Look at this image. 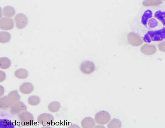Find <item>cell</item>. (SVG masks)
I'll return each instance as SVG.
<instances>
[{
  "instance_id": "1",
  "label": "cell",
  "mask_w": 165,
  "mask_h": 128,
  "mask_svg": "<svg viewBox=\"0 0 165 128\" xmlns=\"http://www.w3.org/2000/svg\"><path fill=\"white\" fill-rule=\"evenodd\" d=\"M165 39V27L156 31H148L143 37V40L147 43L152 41H160Z\"/></svg>"
},
{
  "instance_id": "2",
  "label": "cell",
  "mask_w": 165,
  "mask_h": 128,
  "mask_svg": "<svg viewBox=\"0 0 165 128\" xmlns=\"http://www.w3.org/2000/svg\"><path fill=\"white\" fill-rule=\"evenodd\" d=\"M18 116L23 125H31L34 122V118L33 115L27 110L19 113Z\"/></svg>"
},
{
  "instance_id": "3",
  "label": "cell",
  "mask_w": 165,
  "mask_h": 128,
  "mask_svg": "<svg viewBox=\"0 0 165 128\" xmlns=\"http://www.w3.org/2000/svg\"><path fill=\"white\" fill-rule=\"evenodd\" d=\"M111 118V116L108 112L101 111L96 114L95 120L97 123L101 125H104L110 121Z\"/></svg>"
},
{
  "instance_id": "4",
  "label": "cell",
  "mask_w": 165,
  "mask_h": 128,
  "mask_svg": "<svg viewBox=\"0 0 165 128\" xmlns=\"http://www.w3.org/2000/svg\"><path fill=\"white\" fill-rule=\"evenodd\" d=\"M80 68L81 71L83 73L89 74L95 71L96 66L92 62L85 61L81 63Z\"/></svg>"
},
{
  "instance_id": "5",
  "label": "cell",
  "mask_w": 165,
  "mask_h": 128,
  "mask_svg": "<svg viewBox=\"0 0 165 128\" xmlns=\"http://www.w3.org/2000/svg\"><path fill=\"white\" fill-rule=\"evenodd\" d=\"M54 118L50 114L44 113L40 114L37 117V121L43 125H50L54 122Z\"/></svg>"
},
{
  "instance_id": "6",
  "label": "cell",
  "mask_w": 165,
  "mask_h": 128,
  "mask_svg": "<svg viewBox=\"0 0 165 128\" xmlns=\"http://www.w3.org/2000/svg\"><path fill=\"white\" fill-rule=\"evenodd\" d=\"M16 26L19 29H23L27 25L28 21L27 16L24 14L20 13L17 14L14 17Z\"/></svg>"
},
{
  "instance_id": "7",
  "label": "cell",
  "mask_w": 165,
  "mask_h": 128,
  "mask_svg": "<svg viewBox=\"0 0 165 128\" xmlns=\"http://www.w3.org/2000/svg\"><path fill=\"white\" fill-rule=\"evenodd\" d=\"M128 40L130 44L135 47H138L143 43L140 37L137 34L133 32H130L128 34Z\"/></svg>"
},
{
  "instance_id": "8",
  "label": "cell",
  "mask_w": 165,
  "mask_h": 128,
  "mask_svg": "<svg viewBox=\"0 0 165 128\" xmlns=\"http://www.w3.org/2000/svg\"><path fill=\"white\" fill-rule=\"evenodd\" d=\"M10 108L12 114L17 115L23 111H26L27 107L24 103L19 101L12 104Z\"/></svg>"
},
{
  "instance_id": "9",
  "label": "cell",
  "mask_w": 165,
  "mask_h": 128,
  "mask_svg": "<svg viewBox=\"0 0 165 128\" xmlns=\"http://www.w3.org/2000/svg\"><path fill=\"white\" fill-rule=\"evenodd\" d=\"M0 25L1 28L2 30H11L14 26V21L11 18L3 17L1 20Z\"/></svg>"
},
{
  "instance_id": "10",
  "label": "cell",
  "mask_w": 165,
  "mask_h": 128,
  "mask_svg": "<svg viewBox=\"0 0 165 128\" xmlns=\"http://www.w3.org/2000/svg\"><path fill=\"white\" fill-rule=\"evenodd\" d=\"M34 89V86L30 82H23L19 87L20 91L23 94H28L32 93Z\"/></svg>"
},
{
  "instance_id": "11",
  "label": "cell",
  "mask_w": 165,
  "mask_h": 128,
  "mask_svg": "<svg viewBox=\"0 0 165 128\" xmlns=\"http://www.w3.org/2000/svg\"><path fill=\"white\" fill-rule=\"evenodd\" d=\"M141 51L145 55H152L156 53L157 49L154 45L145 44L141 47Z\"/></svg>"
},
{
  "instance_id": "12",
  "label": "cell",
  "mask_w": 165,
  "mask_h": 128,
  "mask_svg": "<svg viewBox=\"0 0 165 128\" xmlns=\"http://www.w3.org/2000/svg\"><path fill=\"white\" fill-rule=\"evenodd\" d=\"M95 122L94 119L91 117H87L82 120L81 125L83 128H92L95 126Z\"/></svg>"
},
{
  "instance_id": "13",
  "label": "cell",
  "mask_w": 165,
  "mask_h": 128,
  "mask_svg": "<svg viewBox=\"0 0 165 128\" xmlns=\"http://www.w3.org/2000/svg\"><path fill=\"white\" fill-rule=\"evenodd\" d=\"M7 96L12 104L20 101L21 96L17 90H14L11 91L8 94Z\"/></svg>"
},
{
  "instance_id": "14",
  "label": "cell",
  "mask_w": 165,
  "mask_h": 128,
  "mask_svg": "<svg viewBox=\"0 0 165 128\" xmlns=\"http://www.w3.org/2000/svg\"><path fill=\"white\" fill-rule=\"evenodd\" d=\"M12 105L7 96H4L0 99V108L1 109L6 110L10 108Z\"/></svg>"
},
{
  "instance_id": "15",
  "label": "cell",
  "mask_w": 165,
  "mask_h": 128,
  "mask_svg": "<svg viewBox=\"0 0 165 128\" xmlns=\"http://www.w3.org/2000/svg\"><path fill=\"white\" fill-rule=\"evenodd\" d=\"M14 75L18 79H24L28 77V73L26 69L21 68L15 71Z\"/></svg>"
},
{
  "instance_id": "16",
  "label": "cell",
  "mask_w": 165,
  "mask_h": 128,
  "mask_svg": "<svg viewBox=\"0 0 165 128\" xmlns=\"http://www.w3.org/2000/svg\"><path fill=\"white\" fill-rule=\"evenodd\" d=\"M4 16L7 17H11L15 14V11L13 7L11 6L5 7L3 9Z\"/></svg>"
},
{
  "instance_id": "17",
  "label": "cell",
  "mask_w": 165,
  "mask_h": 128,
  "mask_svg": "<svg viewBox=\"0 0 165 128\" xmlns=\"http://www.w3.org/2000/svg\"><path fill=\"white\" fill-rule=\"evenodd\" d=\"M11 65V60L7 57H2L0 58V67L3 69H8Z\"/></svg>"
},
{
  "instance_id": "18",
  "label": "cell",
  "mask_w": 165,
  "mask_h": 128,
  "mask_svg": "<svg viewBox=\"0 0 165 128\" xmlns=\"http://www.w3.org/2000/svg\"><path fill=\"white\" fill-rule=\"evenodd\" d=\"M48 108L50 111L53 113L56 112L60 109L61 104L59 101H52L49 104Z\"/></svg>"
},
{
  "instance_id": "19",
  "label": "cell",
  "mask_w": 165,
  "mask_h": 128,
  "mask_svg": "<svg viewBox=\"0 0 165 128\" xmlns=\"http://www.w3.org/2000/svg\"><path fill=\"white\" fill-rule=\"evenodd\" d=\"M152 17V12L150 10L145 11L142 17L141 22L145 26L147 27V22L149 19Z\"/></svg>"
},
{
  "instance_id": "20",
  "label": "cell",
  "mask_w": 165,
  "mask_h": 128,
  "mask_svg": "<svg viewBox=\"0 0 165 128\" xmlns=\"http://www.w3.org/2000/svg\"><path fill=\"white\" fill-rule=\"evenodd\" d=\"M14 126L13 122L7 119H1L0 120V128H14Z\"/></svg>"
},
{
  "instance_id": "21",
  "label": "cell",
  "mask_w": 165,
  "mask_h": 128,
  "mask_svg": "<svg viewBox=\"0 0 165 128\" xmlns=\"http://www.w3.org/2000/svg\"><path fill=\"white\" fill-rule=\"evenodd\" d=\"M28 101L29 104L32 106H35L40 104L41 99L39 96L33 95L28 97Z\"/></svg>"
},
{
  "instance_id": "22",
  "label": "cell",
  "mask_w": 165,
  "mask_h": 128,
  "mask_svg": "<svg viewBox=\"0 0 165 128\" xmlns=\"http://www.w3.org/2000/svg\"><path fill=\"white\" fill-rule=\"evenodd\" d=\"M11 39V35L8 32H2L0 33V42L2 43L8 42Z\"/></svg>"
},
{
  "instance_id": "23",
  "label": "cell",
  "mask_w": 165,
  "mask_h": 128,
  "mask_svg": "<svg viewBox=\"0 0 165 128\" xmlns=\"http://www.w3.org/2000/svg\"><path fill=\"white\" fill-rule=\"evenodd\" d=\"M122 127V123L120 120L118 119L114 118L107 125L109 128H120Z\"/></svg>"
},
{
  "instance_id": "24",
  "label": "cell",
  "mask_w": 165,
  "mask_h": 128,
  "mask_svg": "<svg viewBox=\"0 0 165 128\" xmlns=\"http://www.w3.org/2000/svg\"><path fill=\"white\" fill-rule=\"evenodd\" d=\"M162 3V0H144L142 4L145 6H156Z\"/></svg>"
},
{
  "instance_id": "25",
  "label": "cell",
  "mask_w": 165,
  "mask_h": 128,
  "mask_svg": "<svg viewBox=\"0 0 165 128\" xmlns=\"http://www.w3.org/2000/svg\"><path fill=\"white\" fill-rule=\"evenodd\" d=\"M154 17L160 21L164 26H165V12L158 11L155 13Z\"/></svg>"
},
{
  "instance_id": "26",
  "label": "cell",
  "mask_w": 165,
  "mask_h": 128,
  "mask_svg": "<svg viewBox=\"0 0 165 128\" xmlns=\"http://www.w3.org/2000/svg\"><path fill=\"white\" fill-rule=\"evenodd\" d=\"M148 25L151 28H154L158 25V22L154 18H152L149 20Z\"/></svg>"
},
{
  "instance_id": "27",
  "label": "cell",
  "mask_w": 165,
  "mask_h": 128,
  "mask_svg": "<svg viewBox=\"0 0 165 128\" xmlns=\"http://www.w3.org/2000/svg\"><path fill=\"white\" fill-rule=\"evenodd\" d=\"M158 48L161 51L165 52V41L159 44L158 45Z\"/></svg>"
},
{
  "instance_id": "28",
  "label": "cell",
  "mask_w": 165,
  "mask_h": 128,
  "mask_svg": "<svg viewBox=\"0 0 165 128\" xmlns=\"http://www.w3.org/2000/svg\"><path fill=\"white\" fill-rule=\"evenodd\" d=\"M1 74V78H0V82H2L4 81L6 78V74L5 72L2 71H0Z\"/></svg>"
},
{
  "instance_id": "29",
  "label": "cell",
  "mask_w": 165,
  "mask_h": 128,
  "mask_svg": "<svg viewBox=\"0 0 165 128\" xmlns=\"http://www.w3.org/2000/svg\"><path fill=\"white\" fill-rule=\"evenodd\" d=\"M1 96H2L4 94V87L1 85Z\"/></svg>"
},
{
  "instance_id": "30",
  "label": "cell",
  "mask_w": 165,
  "mask_h": 128,
  "mask_svg": "<svg viewBox=\"0 0 165 128\" xmlns=\"http://www.w3.org/2000/svg\"><path fill=\"white\" fill-rule=\"evenodd\" d=\"M94 127H97V128H105V127L103 126H101V125H97L96 126H95Z\"/></svg>"
},
{
  "instance_id": "31",
  "label": "cell",
  "mask_w": 165,
  "mask_h": 128,
  "mask_svg": "<svg viewBox=\"0 0 165 128\" xmlns=\"http://www.w3.org/2000/svg\"><path fill=\"white\" fill-rule=\"evenodd\" d=\"M43 127V128H48V127L52 128L51 127H49V126H45V127Z\"/></svg>"
},
{
  "instance_id": "32",
  "label": "cell",
  "mask_w": 165,
  "mask_h": 128,
  "mask_svg": "<svg viewBox=\"0 0 165 128\" xmlns=\"http://www.w3.org/2000/svg\"><path fill=\"white\" fill-rule=\"evenodd\" d=\"M163 1H165V0H162Z\"/></svg>"
}]
</instances>
